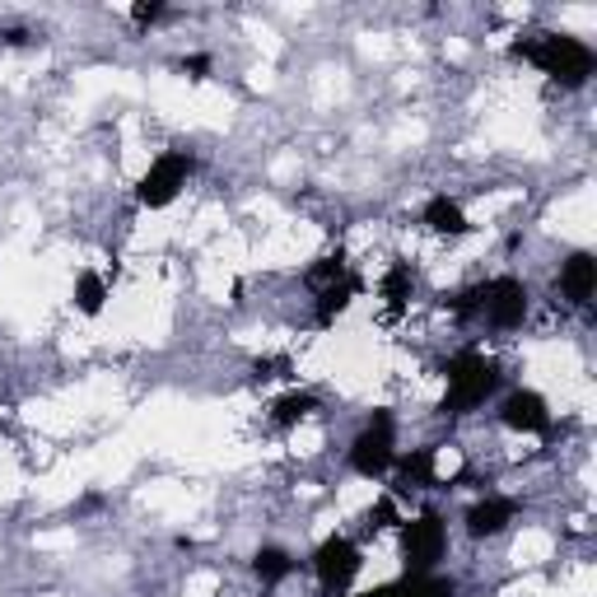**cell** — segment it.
<instances>
[{
    "label": "cell",
    "mask_w": 597,
    "mask_h": 597,
    "mask_svg": "<svg viewBox=\"0 0 597 597\" xmlns=\"http://www.w3.org/2000/svg\"><path fill=\"white\" fill-rule=\"evenodd\" d=\"M253 570H257L262 584L271 588V584H280V579H290V574H294V556H290V551H280V546H262V551L253 556Z\"/></svg>",
    "instance_id": "13"
},
{
    "label": "cell",
    "mask_w": 597,
    "mask_h": 597,
    "mask_svg": "<svg viewBox=\"0 0 597 597\" xmlns=\"http://www.w3.org/2000/svg\"><path fill=\"white\" fill-rule=\"evenodd\" d=\"M351 467L365 481H379V477H388V467H397V448H392V416L388 411H373L365 434L351 444Z\"/></svg>",
    "instance_id": "5"
},
{
    "label": "cell",
    "mask_w": 597,
    "mask_h": 597,
    "mask_svg": "<svg viewBox=\"0 0 597 597\" xmlns=\"http://www.w3.org/2000/svg\"><path fill=\"white\" fill-rule=\"evenodd\" d=\"M411 290H416V276H411V266L406 262H392V271L383 276V298H388V308L397 313L406 298H411Z\"/></svg>",
    "instance_id": "14"
},
{
    "label": "cell",
    "mask_w": 597,
    "mask_h": 597,
    "mask_svg": "<svg viewBox=\"0 0 597 597\" xmlns=\"http://www.w3.org/2000/svg\"><path fill=\"white\" fill-rule=\"evenodd\" d=\"M359 597H392V584H379V588H369V593H359Z\"/></svg>",
    "instance_id": "23"
},
{
    "label": "cell",
    "mask_w": 597,
    "mask_h": 597,
    "mask_svg": "<svg viewBox=\"0 0 597 597\" xmlns=\"http://www.w3.org/2000/svg\"><path fill=\"white\" fill-rule=\"evenodd\" d=\"M351 294H355V280H351V276H345V280H341V285H332V290H322V294H318V322H322V327H327V322H332V318H336V313H341L345 304H351Z\"/></svg>",
    "instance_id": "19"
},
{
    "label": "cell",
    "mask_w": 597,
    "mask_h": 597,
    "mask_svg": "<svg viewBox=\"0 0 597 597\" xmlns=\"http://www.w3.org/2000/svg\"><path fill=\"white\" fill-rule=\"evenodd\" d=\"M593 290H597V262H593V253H574L560 266V294L570 298L574 308H588Z\"/></svg>",
    "instance_id": "9"
},
{
    "label": "cell",
    "mask_w": 597,
    "mask_h": 597,
    "mask_svg": "<svg viewBox=\"0 0 597 597\" xmlns=\"http://www.w3.org/2000/svg\"><path fill=\"white\" fill-rule=\"evenodd\" d=\"M509 56L532 61L542 75H551V80L564 85V89H584L593 66H597L593 47L584 38H574V34H532L523 42H513Z\"/></svg>",
    "instance_id": "1"
},
{
    "label": "cell",
    "mask_w": 597,
    "mask_h": 597,
    "mask_svg": "<svg viewBox=\"0 0 597 597\" xmlns=\"http://www.w3.org/2000/svg\"><path fill=\"white\" fill-rule=\"evenodd\" d=\"M373 523L369 528H392V523H397V505H392V499H379V505H373Z\"/></svg>",
    "instance_id": "21"
},
{
    "label": "cell",
    "mask_w": 597,
    "mask_h": 597,
    "mask_svg": "<svg viewBox=\"0 0 597 597\" xmlns=\"http://www.w3.org/2000/svg\"><path fill=\"white\" fill-rule=\"evenodd\" d=\"M178 71H182V75H192V80H206V75H211V56H182V61H178Z\"/></svg>",
    "instance_id": "20"
},
{
    "label": "cell",
    "mask_w": 597,
    "mask_h": 597,
    "mask_svg": "<svg viewBox=\"0 0 597 597\" xmlns=\"http://www.w3.org/2000/svg\"><path fill=\"white\" fill-rule=\"evenodd\" d=\"M444 379H448V392H444V406H439V411L462 416V411H477V406L499 388V369H495V359L462 351L444 365Z\"/></svg>",
    "instance_id": "2"
},
{
    "label": "cell",
    "mask_w": 597,
    "mask_h": 597,
    "mask_svg": "<svg viewBox=\"0 0 597 597\" xmlns=\"http://www.w3.org/2000/svg\"><path fill=\"white\" fill-rule=\"evenodd\" d=\"M192 168L196 160L187 150H164L160 160L150 164V173L136 182V196H140V206H150V211H164L178 201V192L187 187V178H192Z\"/></svg>",
    "instance_id": "3"
},
{
    "label": "cell",
    "mask_w": 597,
    "mask_h": 597,
    "mask_svg": "<svg viewBox=\"0 0 597 597\" xmlns=\"http://www.w3.org/2000/svg\"><path fill=\"white\" fill-rule=\"evenodd\" d=\"M406 485H430L434 481V448H411L406 458H397Z\"/></svg>",
    "instance_id": "16"
},
{
    "label": "cell",
    "mask_w": 597,
    "mask_h": 597,
    "mask_svg": "<svg viewBox=\"0 0 597 597\" xmlns=\"http://www.w3.org/2000/svg\"><path fill=\"white\" fill-rule=\"evenodd\" d=\"M136 24H154V20H164V5H136Z\"/></svg>",
    "instance_id": "22"
},
{
    "label": "cell",
    "mask_w": 597,
    "mask_h": 597,
    "mask_svg": "<svg viewBox=\"0 0 597 597\" xmlns=\"http://www.w3.org/2000/svg\"><path fill=\"white\" fill-rule=\"evenodd\" d=\"M513 513H518L513 499L491 495V499H481V505H471V513H467V532H471V537H495V532H505V528L513 523Z\"/></svg>",
    "instance_id": "10"
},
{
    "label": "cell",
    "mask_w": 597,
    "mask_h": 597,
    "mask_svg": "<svg viewBox=\"0 0 597 597\" xmlns=\"http://www.w3.org/2000/svg\"><path fill=\"white\" fill-rule=\"evenodd\" d=\"M453 579H439V574H406L392 584V597H453Z\"/></svg>",
    "instance_id": "12"
},
{
    "label": "cell",
    "mask_w": 597,
    "mask_h": 597,
    "mask_svg": "<svg viewBox=\"0 0 597 597\" xmlns=\"http://www.w3.org/2000/svg\"><path fill=\"white\" fill-rule=\"evenodd\" d=\"M448 551V528L439 513H420V518H406L402 523V556H406V570L411 574H430L439 560Z\"/></svg>",
    "instance_id": "4"
},
{
    "label": "cell",
    "mask_w": 597,
    "mask_h": 597,
    "mask_svg": "<svg viewBox=\"0 0 597 597\" xmlns=\"http://www.w3.org/2000/svg\"><path fill=\"white\" fill-rule=\"evenodd\" d=\"M341 280H345V262H341V253L336 257H322V262H313L308 266V271H304V285L308 290H332V285H341Z\"/></svg>",
    "instance_id": "17"
},
{
    "label": "cell",
    "mask_w": 597,
    "mask_h": 597,
    "mask_svg": "<svg viewBox=\"0 0 597 597\" xmlns=\"http://www.w3.org/2000/svg\"><path fill=\"white\" fill-rule=\"evenodd\" d=\"M477 313H485V322L499 327V332H513L528 318V285L513 276L491 280V285L477 290Z\"/></svg>",
    "instance_id": "6"
},
{
    "label": "cell",
    "mask_w": 597,
    "mask_h": 597,
    "mask_svg": "<svg viewBox=\"0 0 597 597\" xmlns=\"http://www.w3.org/2000/svg\"><path fill=\"white\" fill-rule=\"evenodd\" d=\"M425 225H430L434 233H448V239H458V233L471 229L467 215H462V206H458V201H448V196H430V201H425Z\"/></svg>",
    "instance_id": "11"
},
{
    "label": "cell",
    "mask_w": 597,
    "mask_h": 597,
    "mask_svg": "<svg viewBox=\"0 0 597 597\" xmlns=\"http://www.w3.org/2000/svg\"><path fill=\"white\" fill-rule=\"evenodd\" d=\"M308 411H318V397H313V392H290V397H280L271 406V420L276 425H298Z\"/></svg>",
    "instance_id": "15"
},
{
    "label": "cell",
    "mask_w": 597,
    "mask_h": 597,
    "mask_svg": "<svg viewBox=\"0 0 597 597\" xmlns=\"http://www.w3.org/2000/svg\"><path fill=\"white\" fill-rule=\"evenodd\" d=\"M359 546L351 537H327L318 551H313V574H318V584L327 593H345L351 588V579L359 574Z\"/></svg>",
    "instance_id": "7"
},
{
    "label": "cell",
    "mask_w": 597,
    "mask_h": 597,
    "mask_svg": "<svg viewBox=\"0 0 597 597\" xmlns=\"http://www.w3.org/2000/svg\"><path fill=\"white\" fill-rule=\"evenodd\" d=\"M103 298H107V285H103V276H93L85 271L80 280H75V304H80V313H103Z\"/></svg>",
    "instance_id": "18"
},
{
    "label": "cell",
    "mask_w": 597,
    "mask_h": 597,
    "mask_svg": "<svg viewBox=\"0 0 597 597\" xmlns=\"http://www.w3.org/2000/svg\"><path fill=\"white\" fill-rule=\"evenodd\" d=\"M499 420H505L509 430H523V434H546L551 430V411H546V402L537 397V392L518 388L505 397V406H499Z\"/></svg>",
    "instance_id": "8"
}]
</instances>
